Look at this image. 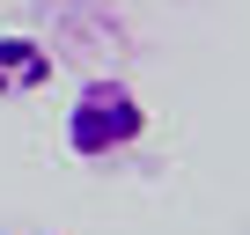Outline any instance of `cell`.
Instances as JSON below:
<instances>
[{"label":"cell","mask_w":250,"mask_h":235,"mask_svg":"<svg viewBox=\"0 0 250 235\" xmlns=\"http://www.w3.org/2000/svg\"><path fill=\"white\" fill-rule=\"evenodd\" d=\"M140 133H147V103L133 96V81H118V74L81 81V96L66 110V155L74 162H118L140 147Z\"/></svg>","instance_id":"1"},{"label":"cell","mask_w":250,"mask_h":235,"mask_svg":"<svg viewBox=\"0 0 250 235\" xmlns=\"http://www.w3.org/2000/svg\"><path fill=\"white\" fill-rule=\"evenodd\" d=\"M52 74H59V52L44 44V37H0V103H15V96H37V88H52Z\"/></svg>","instance_id":"2"}]
</instances>
